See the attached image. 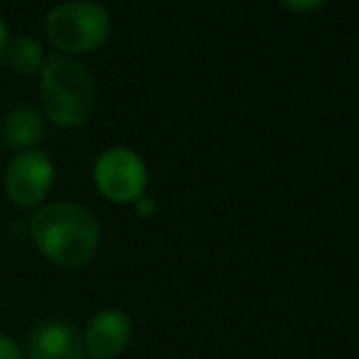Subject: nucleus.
Returning a JSON list of instances; mask_svg holds the SVG:
<instances>
[{
    "label": "nucleus",
    "instance_id": "1",
    "mask_svg": "<svg viewBox=\"0 0 359 359\" xmlns=\"http://www.w3.org/2000/svg\"><path fill=\"white\" fill-rule=\"evenodd\" d=\"M37 249L60 266H81L99 246V224L89 210L72 202H55L37 210L30 219Z\"/></svg>",
    "mask_w": 359,
    "mask_h": 359
},
{
    "label": "nucleus",
    "instance_id": "2",
    "mask_svg": "<svg viewBox=\"0 0 359 359\" xmlns=\"http://www.w3.org/2000/svg\"><path fill=\"white\" fill-rule=\"evenodd\" d=\"M40 104L57 126H76L94 109V79L81 62L55 55L40 69Z\"/></svg>",
    "mask_w": 359,
    "mask_h": 359
},
{
    "label": "nucleus",
    "instance_id": "3",
    "mask_svg": "<svg viewBox=\"0 0 359 359\" xmlns=\"http://www.w3.org/2000/svg\"><path fill=\"white\" fill-rule=\"evenodd\" d=\"M47 37L65 52H89L109 40L111 18L96 3H65L47 15Z\"/></svg>",
    "mask_w": 359,
    "mask_h": 359
},
{
    "label": "nucleus",
    "instance_id": "4",
    "mask_svg": "<svg viewBox=\"0 0 359 359\" xmlns=\"http://www.w3.org/2000/svg\"><path fill=\"white\" fill-rule=\"evenodd\" d=\"M94 182L111 202H135L145 190L148 170L130 148H109L94 165Z\"/></svg>",
    "mask_w": 359,
    "mask_h": 359
},
{
    "label": "nucleus",
    "instance_id": "5",
    "mask_svg": "<svg viewBox=\"0 0 359 359\" xmlns=\"http://www.w3.org/2000/svg\"><path fill=\"white\" fill-rule=\"evenodd\" d=\"M52 182H55V165L42 150H22L8 163L6 192L15 205H40L52 190Z\"/></svg>",
    "mask_w": 359,
    "mask_h": 359
},
{
    "label": "nucleus",
    "instance_id": "6",
    "mask_svg": "<svg viewBox=\"0 0 359 359\" xmlns=\"http://www.w3.org/2000/svg\"><path fill=\"white\" fill-rule=\"evenodd\" d=\"M130 332H133V325L123 310H101L86 325L84 349L94 359H111L126 349Z\"/></svg>",
    "mask_w": 359,
    "mask_h": 359
},
{
    "label": "nucleus",
    "instance_id": "7",
    "mask_svg": "<svg viewBox=\"0 0 359 359\" xmlns=\"http://www.w3.org/2000/svg\"><path fill=\"white\" fill-rule=\"evenodd\" d=\"M32 359H84V339L65 320H47L30 334Z\"/></svg>",
    "mask_w": 359,
    "mask_h": 359
},
{
    "label": "nucleus",
    "instance_id": "8",
    "mask_svg": "<svg viewBox=\"0 0 359 359\" xmlns=\"http://www.w3.org/2000/svg\"><path fill=\"white\" fill-rule=\"evenodd\" d=\"M45 133V121L37 109L30 106H18L8 114L6 126H3V140L8 148H27L37 143Z\"/></svg>",
    "mask_w": 359,
    "mask_h": 359
},
{
    "label": "nucleus",
    "instance_id": "9",
    "mask_svg": "<svg viewBox=\"0 0 359 359\" xmlns=\"http://www.w3.org/2000/svg\"><path fill=\"white\" fill-rule=\"evenodd\" d=\"M6 60L20 74H35L45 65V52L35 37H18V40L8 42Z\"/></svg>",
    "mask_w": 359,
    "mask_h": 359
},
{
    "label": "nucleus",
    "instance_id": "10",
    "mask_svg": "<svg viewBox=\"0 0 359 359\" xmlns=\"http://www.w3.org/2000/svg\"><path fill=\"white\" fill-rule=\"evenodd\" d=\"M0 359H22V352L13 339L0 334Z\"/></svg>",
    "mask_w": 359,
    "mask_h": 359
},
{
    "label": "nucleus",
    "instance_id": "11",
    "mask_svg": "<svg viewBox=\"0 0 359 359\" xmlns=\"http://www.w3.org/2000/svg\"><path fill=\"white\" fill-rule=\"evenodd\" d=\"M133 205H135V212H138L140 217H153L155 210H158L155 200H153V197H148V195H140L138 200L133 202Z\"/></svg>",
    "mask_w": 359,
    "mask_h": 359
},
{
    "label": "nucleus",
    "instance_id": "12",
    "mask_svg": "<svg viewBox=\"0 0 359 359\" xmlns=\"http://www.w3.org/2000/svg\"><path fill=\"white\" fill-rule=\"evenodd\" d=\"M288 11H295V13H308V11H315V8H320L323 3H318V0H310V3H293V0H285L283 3Z\"/></svg>",
    "mask_w": 359,
    "mask_h": 359
},
{
    "label": "nucleus",
    "instance_id": "13",
    "mask_svg": "<svg viewBox=\"0 0 359 359\" xmlns=\"http://www.w3.org/2000/svg\"><path fill=\"white\" fill-rule=\"evenodd\" d=\"M6 47H8V27L6 22L0 20V60L6 57Z\"/></svg>",
    "mask_w": 359,
    "mask_h": 359
}]
</instances>
